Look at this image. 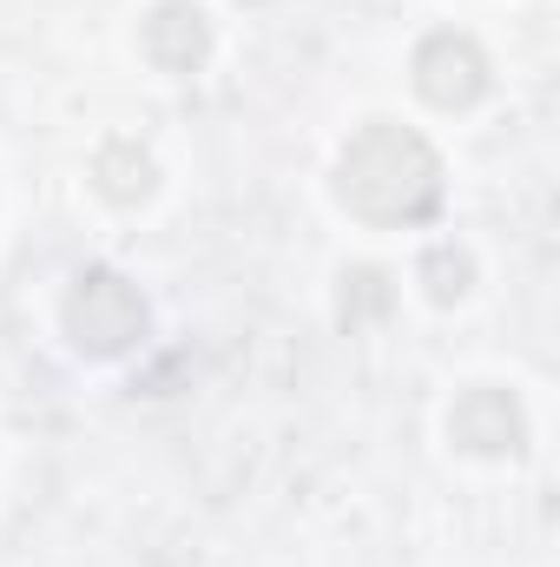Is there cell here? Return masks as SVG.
Instances as JSON below:
<instances>
[{
  "label": "cell",
  "instance_id": "obj_1",
  "mask_svg": "<svg viewBox=\"0 0 560 567\" xmlns=\"http://www.w3.org/2000/svg\"><path fill=\"white\" fill-rule=\"evenodd\" d=\"M343 205H356L363 218H422L435 205L428 145L396 126H370L343 152Z\"/></svg>",
  "mask_w": 560,
  "mask_h": 567
},
{
  "label": "cell",
  "instance_id": "obj_2",
  "mask_svg": "<svg viewBox=\"0 0 560 567\" xmlns=\"http://www.w3.org/2000/svg\"><path fill=\"white\" fill-rule=\"evenodd\" d=\"M86 290L73 297V337L86 343V350H120L126 337H139V303H133V290L120 278H106V271H93V278H80Z\"/></svg>",
  "mask_w": 560,
  "mask_h": 567
}]
</instances>
